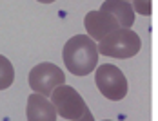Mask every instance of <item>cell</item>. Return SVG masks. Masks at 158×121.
<instances>
[{
  "label": "cell",
  "instance_id": "obj_7",
  "mask_svg": "<svg viewBox=\"0 0 158 121\" xmlns=\"http://www.w3.org/2000/svg\"><path fill=\"white\" fill-rule=\"evenodd\" d=\"M26 116L27 121H56V110L49 101V98L33 92L27 98Z\"/></svg>",
  "mask_w": 158,
  "mask_h": 121
},
{
  "label": "cell",
  "instance_id": "obj_6",
  "mask_svg": "<svg viewBox=\"0 0 158 121\" xmlns=\"http://www.w3.org/2000/svg\"><path fill=\"white\" fill-rule=\"evenodd\" d=\"M84 27L87 31V36L93 38L95 42H100L104 36H107L109 33L120 29L118 22L106 11H89L84 18Z\"/></svg>",
  "mask_w": 158,
  "mask_h": 121
},
{
  "label": "cell",
  "instance_id": "obj_8",
  "mask_svg": "<svg viewBox=\"0 0 158 121\" xmlns=\"http://www.w3.org/2000/svg\"><path fill=\"white\" fill-rule=\"evenodd\" d=\"M100 11H106L109 13L120 27L129 29L133 24H135V11L131 7V4L127 0H106L100 7Z\"/></svg>",
  "mask_w": 158,
  "mask_h": 121
},
{
  "label": "cell",
  "instance_id": "obj_9",
  "mask_svg": "<svg viewBox=\"0 0 158 121\" xmlns=\"http://www.w3.org/2000/svg\"><path fill=\"white\" fill-rule=\"evenodd\" d=\"M15 80V69L13 63L7 60L4 54H0V91H6L13 85Z\"/></svg>",
  "mask_w": 158,
  "mask_h": 121
},
{
  "label": "cell",
  "instance_id": "obj_2",
  "mask_svg": "<svg viewBox=\"0 0 158 121\" xmlns=\"http://www.w3.org/2000/svg\"><path fill=\"white\" fill-rule=\"evenodd\" d=\"M140 49H142L140 36L135 31L124 29V27L109 33L96 44L98 54L111 56V58H131L138 54Z\"/></svg>",
  "mask_w": 158,
  "mask_h": 121
},
{
  "label": "cell",
  "instance_id": "obj_1",
  "mask_svg": "<svg viewBox=\"0 0 158 121\" xmlns=\"http://www.w3.org/2000/svg\"><path fill=\"white\" fill-rule=\"evenodd\" d=\"M64 63L67 71L75 76H87L98 63L96 42L87 34H77L69 38L62 51Z\"/></svg>",
  "mask_w": 158,
  "mask_h": 121
},
{
  "label": "cell",
  "instance_id": "obj_3",
  "mask_svg": "<svg viewBox=\"0 0 158 121\" xmlns=\"http://www.w3.org/2000/svg\"><path fill=\"white\" fill-rule=\"evenodd\" d=\"M51 103H53L58 116H62L64 119L69 121H80L84 116L91 114L89 107L85 105V101L78 94V91L71 85H65V83L58 85L51 92Z\"/></svg>",
  "mask_w": 158,
  "mask_h": 121
},
{
  "label": "cell",
  "instance_id": "obj_11",
  "mask_svg": "<svg viewBox=\"0 0 158 121\" xmlns=\"http://www.w3.org/2000/svg\"><path fill=\"white\" fill-rule=\"evenodd\" d=\"M36 2H40V4H51V2H55V0H36Z\"/></svg>",
  "mask_w": 158,
  "mask_h": 121
},
{
  "label": "cell",
  "instance_id": "obj_5",
  "mask_svg": "<svg viewBox=\"0 0 158 121\" xmlns=\"http://www.w3.org/2000/svg\"><path fill=\"white\" fill-rule=\"evenodd\" d=\"M62 83H65L64 71L51 61H44V63L35 65L29 72V87L36 94H42L46 98H49L51 92Z\"/></svg>",
  "mask_w": 158,
  "mask_h": 121
},
{
  "label": "cell",
  "instance_id": "obj_4",
  "mask_svg": "<svg viewBox=\"0 0 158 121\" xmlns=\"http://www.w3.org/2000/svg\"><path fill=\"white\" fill-rule=\"evenodd\" d=\"M95 81L98 91L102 92L104 98L111 101H120L127 94V80L124 72L113 65V63H104L96 69Z\"/></svg>",
  "mask_w": 158,
  "mask_h": 121
},
{
  "label": "cell",
  "instance_id": "obj_10",
  "mask_svg": "<svg viewBox=\"0 0 158 121\" xmlns=\"http://www.w3.org/2000/svg\"><path fill=\"white\" fill-rule=\"evenodd\" d=\"M131 7H133V11H136L138 15H143V16H149L151 11H153L151 0H133Z\"/></svg>",
  "mask_w": 158,
  "mask_h": 121
},
{
  "label": "cell",
  "instance_id": "obj_12",
  "mask_svg": "<svg viewBox=\"0 0 158 121\" xmlns=\"http://www.w3.org/2000/svg\"><path fill=\"white\" fill-rule=\"evenodd\" d=\"M106 121H109V119H106Z\"/></svg>",
  "mask_w": 158,
  "mask_h": 121
}]
</instances>
